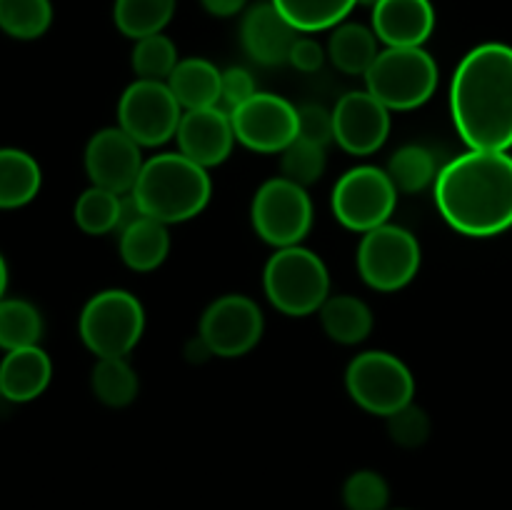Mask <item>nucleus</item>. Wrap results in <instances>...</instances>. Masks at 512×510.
Returning a JSON list of instances; mask_svg holds the SVG:
<instances>
[{
	"instance_id": "dca6fc26",
	"label": "nucleus",
	"mask_w": 512,
	"mask_h": 510,
	"mask_svg": "<svg viewBox=\"0 0 512 510\" xmlns=\"http://www.w3.org/2000/svg\"><path fill=\"white\" fill-rule=\"evenodd\" d=\"M175 138H178V153L208 170L225 163L233 153L235 130L230 115L215 105V108L185 110Z\"/></svg>"
},
{
	"instance_id": "20e7f679",
	"label": "nucleus",
	"mask_w": 512,
	"mask_h": 510,
	"mask_svg": "<svg viewBox=\"0 0 512 510\" xmlns=\"http://www.w3.org/2000/svg\"><path fill=\"white\" fill-rule=\"evenodd\" d=\"M263 288L270 305L290 318H305L330 298V273L323 258L303 245L278 248L265 263Z\"/></svg>"
},
{
	"instance_id": "393cba45",
	"label": "nucleus",
	"mask_w": 512,
	"mask_h": 510,
	"mask_svg": "<svg viewBox=\"0 0 512 510\" xmlns=\"http://www.w3.org/2000/svg\"><path fill=\"white\" fill-rule=\"evenodd\" d=\"M298 33H320L345 23L360 0H270Z\"/></svg>"
},
{
	"instance_id": "f257e3e1",
	"label": "nucleus",
	"mask_w": 512,
	"mask_h": 510,
	"mask_svg": "<svg viewBox=\"0 0 512 510\" xmlns=\"http://www.w3.org/2000/svg\"><path fill=\"white\" fill-rule=\"evenodd\" d=\"M445 223L468 238H493L512 228V155L468 150L443 165L433 185Z\"/></svg>"
},
{
	"instance_id": "2f4dec72",
	"label": "nucleus",
	"mask_w": 512,
	"mask_h": 510,
	"mask_svg": "<svg viewBox=\"0 0 512 510\" xmlns=\"http://www.w3.org/2000/svg\"><path fill=\"white\" fill-rule=\"evenodd\" d=\"M178 63V48L165 33L135 40V48L130 53V65H133L135 75L140 80H160V83H165Z\"/></svg>"
},
{
	"instance_id": "f03ea898",
	"label": "nucleus",
	"mask_w": 512,
	"mask_h": 510,
	"mask_svg": "<svg viewBox=\"0 0 512 510\" xmlns=\"http://www.w3.org/2000/svg\"><path fill=\"white\" fill-rule=\"evenodd\" d=\"M450 113L470 150L512 148V48L483 43L455 68Z\"/></svg>"
},
{
	"instance_id": "473e14b6",
	"label": "nucleus",
	"mask_w": 512,
	"mask_h": 510,
	"mask_svg": "<svg viewBox=\"0 0 512 510\" xmlns=\"http://www.w3.org/2000/svg\"><path fill=\"white\" fill-rule=\"evenodd\" d=\"M328 165V155H325V145L310 143V140L295 138L288 148L280 153V175L293 183L308 185L318 183Z\"/></svg>"
},
{
	"instance_id": "ddd939ff",
	"label": "nucleus",
	"mask_w": 512,
	"mask_h": 510,
	"mask_svg": "<svg viewBox=\"0 0 512 510\" xmlns=\"http://www.w3.org/2000/svg\"><path fill=\"white\" fill-rule=\"evenodd\" d=\"M228 115L235 140L255 153H283L298 138V108L275 93H255Z\"/></svg>"
},
{
	"instance_id": "1a4fd4ad",
	"label": "nucleus",
	"mask_w": 512,
	"mask_h": 510,
	"mask_svg": "<svg viewBox=\"0 0 512 510\" xmlns=\"http://www.w3.org/2000/svg\"><path fill=\"white\" fill-rule=\"evenodd\" d=\"M420 260L418 238L400 225L385 223L360 238L358 273L365 285L380 293H395L413 283Z\"/></svg>"
},
{
	"instance_id": "f8f14e48",
	"label": "nucleus",
	"mask_w": 512,
	"mask_h": 510,
	"mask_svg": "<svg viewBox=\"0 0 512 510\" xmlns=\"http://www.w3.org/2000/svg\"><path fill=\"white\" fill-rule=\"evenodd\" d=\"M263 310L248 295H223L205 308L200 318V340L218 358L248 355L263 338Z\"/></svg>"
},
{
	"instance_id": "6ab92c4d",
	"label": "nucleus",
	"mask_w": 512,
	"mask_h": 510,
	"mask_svg": "<svg viewBox=\"0 0 512 510\" xmlns=\"http://www.w3.org/2000/svg\"><path fill=\"white\" fill-rule=\"evenodd\" d=\"M53 378L50 355L40 345L10 350L0 360V395L10 403H30L48 390Z\"/></svg>"
},
{
	"instance_id": "c9c22d12",
	"label": "nucleus",
	"mask_w": 512,
	"mask_h": 510,
	"mask_svg": "<svg viewBox=\"0 0 512 510\" xmlns=\"http://www.w3.org/2000/svg\"><path fill=\"white\" fill-rule=\"evenodd\" d=\"M298 138L310 140L328 148L330 140H335L333 130V110H325L323 105L305 103L298 108Z\"/></svg>"
},
{
	"instance_id": "c85d7f7f",
	"label": "nucleus",
	"mask_w": 512,
	"mask_h": 510,
	"mask_svg": "<svg viewBox=\"0 0 512 510\" xmlns=\"http://www.w3.org/2000/svg\"><path fill=\"white\" fill-rule=\"evenodd\" d=\"M43 335V315L30 300L8 298L0 300V348L5 353L40 343Z\"/></svg>"
},
{
	"instance_id": "b1692460",
	"label": "nucleus",
	"mask_w": 512,
	"mask_h": 510,
	"mask_svg": "<svg viewBox=\"0 0 512 510\" xmlns=\"http://www.w3.org/2000/svg\"><path fill=\"white\" fill-rule=\"evenodd\" d=\"M318 313L325 335L340 345L363 343L373 330V310L355 295H330Z\"/></svg>"
},
{
	"instance_id": "cd10ccee",
	"label": "nucleus",
	"mask_w": 512,
	"mask_h": 510,
	"mask_svg": "<svg viewBox=\"0 0 512 510\" xmlns=\"http://www.w3.org/2000/svg\"><path fill=\"white\" fill-rule=\"evenodd\" d=\"M90 388L108 408H125L138 398V373L125 358H98L90 375Z\"/></svg>"
},
{
	"instance_id": "ea45409f",
	"label": "nucleus",
	"mask_w": 512,
	"mask_h": 510,
	"mask_svg": "<svg viewBox=\"0 0 512 510\" xmlns=\"http://www.w3.org/2000/svg\"><path fill=\"white\" fill-rule=\"evenodd\" d=\"M5 290H8V263L0 255V300L5 298Z\"/></svg>"
},
{
	"instance_id": "412c9836",
	"label": "nucleus",
	"mask_w": 512,
	"mask_h": 510,
	"mask_svg": "<svg viewBox=\"0 0 512 510\" xmlns=\"http://www.w3.org/2000/svg\"><path fill=\"white\" fill-rule=\"evenodd\" d=\"M220 80L223 70L205 58H183L170 78L165 80L170 93L183 110L215 108L220 103Z\"/></svg>"
},
{
	"instance_id": "bb28decb",
	"label": "nucleus",
	"mask_w": 512,
	"mask_h": 510,
	"mask_svg": "<svg viewBox=\"0 0 512 510\" xmlns=\"http://www.w3.org/2000/svg\"><path fill=\"white\" fill-rule=\"evenodd\" d=\"M385 173L390 175L398 193H420L428 185H435L440 168L433 150L425 148V145L410 143L390 155Z\"/></svg>"
},
{
	"instance_id": "9b49d317",
	"label": "nucleus",
	"mask_w": 512,
	"mask_h": 510,
	"mask_svg": "<svg viewBox=\"0 0 512 510\" xmlns=\"http://www.w3.org/2000/svg\"><path fill=\"white\" fill-rule=\"evenodd\" d=\"M185 110L160 80H135L118 103V128H123L140 148L168 143L178 133Z\"/></svg>"
},
{
	"instance_id": "58836bf2",
	"label": "nucleus",
	"mask_w": 512,
	"mask_h": 510,
	"mask_svg": "<svg viewBox=\"0 0 512 510\" xmlns=\"http://www.w3.org/2000/svg\"><path fill=\"white\" fill-rule=\"evenodd\" d=\"M200 3L215 18H233V15L243 13L248 0H200Z\"/></svg>"
},
{
	"instance_id": "a211bd4d",
	"label": "nucleus",
	"mask_w": 512,
	"mask_h": 510,
	"mask_svg": "<svg viewBox=\"0 0 512 510\" xmlns=\"http://www.w3.org/2000/svg\"><path fill=\"white\" fill-rule=\"evenodd\" d=\"M298 35V30L275 10L270 0L245 10L243 23H240V43L245 53L265 68L288 63Z\"/></svg>"
},
{
	"instance_id": "37998d69",
	"label": "nucleus",
	"mask_w": 512,
	"mask_h": 510,
	"mask_svg": "<svg viewBox=\"0 0 512 510\" xmlns=\"http://www.w3.org/2000/svg\"><path fill=\"white\" fill-rule=\"evenodd\" d=\"M400 510H403V508H400Z\"/></svg>"
},
{
	"instance_id": "6e6552de",
	"label": "nucleus",
	"mask_w": 512,
	"mask_h": 510,
	"mask_svg": "<svg viewBox=\"0 0 512 510\" xmlns=\"http://www.w3.org/2000/svg\"><path fill=\"white\" fill-rule=\"evenodd\" d=\"M250 223L258 238L268 245H300L313 228V200L303 185L278 175L255 190Z\"/></svg>"
},
{
	"instance_id": "0eeeda50",
	"label": "nucleus",
	"mask_w": 512,
	"mask_h": 510,
	"mask_svg": "<svg viewBox=\"0 0 512 510\" xmlns=\"http://www.w3.org/2000/svg\"><path fill=\"white\" fill-rule=\"evenodd\" d=\"M345 388L360 408L390 418L400 408L413 403L415 378L398 355L368 350L350 360L345 370Z\"/></svg>"
},
{
	"instance_id": "a878e982",
	"label": "nucleus",
	"mask_w": 512,
	"mask_h": 510,
	"mask_svg": "<svg viewBox=\"0 0 512 510\" xmlns=\"http://www.w3.org/2000/svg\"><path fill=\"white\" fill-rule=\"evenodd\" d=\"M178 0H115V28L130 40L163 33L175 15Z\"/></svg>"
},
{
	"instance_id": "e433bc0d",
	"label": "nucleus",
	"mask_w": 512,
	"mask_h": 510,
	"mask_svg": "<svg viewBox=\"0 0 512 510\" xmlns=\"http://www.w3.org/2000/svg\"><path fill=\"white\" fill-rule=\"evenodd\" d=\"M258 93L255 88V78L245 68H228L223 70V80H220V103L218 108H223L225 113H233L238 105H243L245 100H250Z\"/></svg>"
},
{
	"instance_id": "9d476101",
	"label": "nucleus",
	"mask_w": 512,
	"mask_h": 510,
	"mask_svg": "<svg viewBox=\"0 0 512 510\" xmlns=\"http://www.w3.org/2000/svg\"><path fill=\"white\" fill-rule=\"evenodd\" d=\"M398 205V190L383 168L358 165L340 175L330 195V208L340 225L355 233H368L390 223Z\"/></svg>"
},
{
	"instance_id": "f3484780",
	"label": "nucleus",
	"mask_w": 512,
	"mask_h": 510,
	"mask_svg": "<svg viewBox=\"0 0 512 510\" xmlns=\"http://www.w3.org/2000/svg\"><path fill=\"white\" fill-rule=\"evenodd\" d=\"M370 10V28L385 48H423L435 30L430 0H378Z\"/></svg>"
},
{
	"instance_id": "4be33fe9",
	"label": "nucleus",
	"mask_w": 512,
	"mask_h": 510,
	"mask_svg": "<svg viewBox=\"0 0 512 510\" xmlns=\"http://www.w3.org/2000/svg\"><path fill=\"white\" fill-rule=\"evenodd\" d=\"M378 35L370 25L363 23H340L333 28L328 40V58L340 73L345 75H363L370 70V65L378 58Z\"/></svg>"
},
{
	"instance_id": "4468645a",
	"label": "nucleus",
	"mask_w": 512,
	"mask_h": 510,
	"mask_svg": "<svg viewBox=\"0 0 512 510\" xmlns=\"http://www.w3.org/2000/svg\"><path fill=\"white\" fill-rule=\"evenodd\" d=\"M143 165L140 145L118 125L98 130L85 145V173L90 183L110 193H133Z\"/></svg>"
},
{
	"instance_id": "5701e85b",
	"label": "nucleus",
	"mask_w": 512,
	"mask_h": 510,
	"mask_svg": "<svg viewBox=\"0 0 512 510\" xmlns=\"http://www.w3.org/2000/svg\"><path fill=\"white\" fill-rule=\"evenodd\" d=\"M43 185L38 160L20 148H0V210L23 208Z\"/></svg>"
},
{
	"instance_id": "79ce46f5",
	"label": "nucleus",
	"mask_w": 512,
	"mask_h": 510,
	"mask_svg": "<svg viewBox=\"0 0 512 510\" xmlns=\"http://www.w3.org/2000/svg\"><path fill=\"white\" fill-rule=\"evenodd\" d=\"M0 398H3V395H0Z\"/></svg>"
},
{
	"instance_id": "2eb2a0df",
	"label": "nucleus",
	"mask_w": 512,
	"mask_h": 510,
	"mask_svg": "<svg viewBox=\"0 0 512 510\" xmlns=\"http://www.w3.org/2000/svg\"><path fill=\"white\" fill-rule=\"evenodd\" d=\"M333 130L345 153L373 155L390 135V110L368 90H353L333 108Z\"/></svg>"
},
{
	"instance_id": "c756f323",
	"label": "nucleus",
	"mask_w": 512,
	"mask_h": 510,
	"mask_svg": "<svg viewBox=\"0 0 512 510\" xmlns=\"http://www.w3.org/2000/svg\"><path fill=\"white\" fill-rule=\"evenodd\" d=\"M123 198L125 195L110 193V190L90 185L88 190L80 193L75 200V223L83 233L88 235H105L120 230V220H123Z\"/></svg>"
},
{
	"instance_id": "f704fd0d",
	"label": "nucleus",
	"mask_w": 512,
	"mask_h": 510,
	"mask_svg": "<svg viewBox=\"0 0 512 510\" xmlns=\"http://www.w3.org/2000/svg\"><path fill=\"white\" fill-rule=\"evenodd\" d=\"M388 433L393 443L403 448H420L430 438V418L415 403L405 405L388 418Z\"/></svg>"
},
{
	"instance_id": "aec40b11",
	"label": "nucleus",
	"mask_w": 512,
	"mask_h": 510,
	"mask_svg": "<svg viewBox=\"0 0 512 510\" xmlns=\"http://www.w3.org/2000/svg\"><path fill=\"white\" fill-rule=\"evenodd\" d=\"M170 253L168 225L140 215L120 230V258L135 273H150L165 263Z\"/></svg>"
},
{
	"instance_id": "4c0bfd02",
	"label": "nucleus",
	"mask_w": 512,
	"mask_h": 510,
	"mask_svg": "<svg viewBox=\"0 0 512 510\" xmlns=\"http://www.w3.org/2000/svg\"><path fill=\"white\" fill-rule=\"evenodd\" d=\"M325 58H328V50L318 43L315 38H300L295 40L293 50H290V58L288 63L293 65L295 70H303V73H315V70L323 68Z\"/></svg>"
},
{
	"instance_id": "39448f33",
	"label": "nucleus",
	"mask_w": 512,
	"mask_h": 510,
	"mask_svg": "<svg viewBox=\"0 0 512 510\" xmlns=\"http://www.w3.org/2000/svg\"><path fill=\"white\" fill-rule=\"evenodd\" d=\"M438 88V63L425 48H385L365 73V90L388 110H413Z\"/></svg>"
},
{
	"instance_id": "423d86ee",
	"label": "nucleus",
	"mask_w": 512,
	"mask_h": 510,
	"mask_svg": "<svg viewBox=\"0 0 512 510\" xmlns=\"http://www.w3.org/2000/svg\"><path fill=\"white\" fill-rule=\"evenodd\" d=\"M145 330V310L133 293L120 288L100 290L78 320L85 348L98 358H125L140 343Z\"/></svg>"
},
{
	"instance_id": "7c9ffc66",
	"label": "nucleus",
	"mask_w": 512,
	"mask_h": 510,
	"mask_svg": "<svg viewBox=\"0 0 512 510\" xmlns=\"http://www.w3.org/2000/svg\"><path fill=\"white\" fill-rule=\"evenodd\" d=\"M53 25L50 0H0V30L15 40H38Z\"/></svg>"
},
{
	"instance_id": "72a5a7b5",
	"label": "nucleus",
	"mask_w": 512,
	"mask_h": 510,
	"mask_svg": "<svg viewBox=\"0 0 512 510\" xmlns=\"http://www.w3.org/2000/svg\"><path fill=\"white\" fill-rule=\"evenodd\" d=\"M390 488L375 470H355L343 485V505L348 510H388Z\"/></svg>"
},
{
	"instance_id": "a19ab883",
	"label": "nucleus",
	"mask_w": 512,
	"mask_h": 510,
	"mask_svg": "<svg viewBox=\"0 0 512 510\" xmlns=\"http://www.w3.org/2000/svg\"><path fill=\"white\" fill-rule=\"evenodd\" d=\"M375 3H378V0H360V5H370V8H373Z\"/></svg>"
},
{
	"instance_id": "7ed1b4c3",
	"label": "nucleus",
	"mask_w": 512,
	"mask_h": 510,
	"mask_svg": "<svg viewBox=\"0 0 512 510\" xmlns=\"http://www.w3.org/2000/svg\"><path fill=\"white\" fill-rule=\"evenodd\" d=\"M213 183L203 165L183 153H160L145 160L130 198L148 218L165 225L193 220L208 208Z\"/></svg>"
}]
</instances>
